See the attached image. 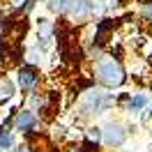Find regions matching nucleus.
<instances>
[{
	"instance_id": "1",
	"label": "nucleus",
	"mask_w": 152,
	"mask_h": 152,
	"mask_svg": "<svg viewBox=\"0 0 152 152\" xmlns=\"http://www.w3.org/2000/svg\"><path fill=\"white\" fill-rule=\"evenodd\" d=\"M92 74H95V81L104 88H120L127 81V72H124L122 62L113 56L97 58L92 65Z\"/></svg>"
},
{
	"instance_id": "2",
	"label": "nucleus",
	"mask_w": 152,
	"mask_h": 152,
	"mask_svg": "<svg viewBox=\"0 0 152 152\" xmlns=\"http://www.w3.org/2000/svg\"><path fill=\"white\" fill-rule=\"evenodd\" d=\"M115 106V95L106 92L102 88H88L78 99V118H90V115H104Z\"/></svg>"
},
{
	"instance_id": "3",
	"label": "nucleus",
	"mask_w": 152,
	"mask_h": 152,
	"mask_svg": "<svg viewBox=\"0 0 152 152\" xmlns=\"http://www.w3.org/2000/svg\"><path fill=\"white\" fill-rule=\"evenodd\" d=\"M129 138V127H124L122 122H106L102 127V143H104L106 148H122L124 143Z\"/></svg>"
},
{
	"instance_id": "4",
	"label": "nucleus",
	"mask_w": 152,
	"mask_h": 152,
	"mask_svg": "<svg viewBox=\"0 0 152 152\" xmlns=\"http://www.w3.org/2000/svg\"><path fill=\"white\" fill-rule=\"evenodd\" d=\"M12 124L16 132H23V134H30V132H37L39 129V115L37 111L32 108H23V111H14L12 113Z\"/></svg>"
},
{
	"instance_id": "5",
	"label": "nucleus",
	"mask_w": 152,
	"mask_h": 152,
	"mask_svg": "<svg viewBox=\"0 0 152 152\" xmlns=\"http://www.w3.org/2000/svg\"><path fill=\"white\" fill-rule=\"evenodd\" d=\"M39 78L42 76H39V69L35 65H23L16 72V88H21V90H35Z\"/></svg>"
},
{
	"instance_id": "6",
	"label": "nucleus",
	"mask_w": 152,
	"mask_h": 152,
	"mask_svg": "<svg viewBox=\"0 0 152 152\" xmlns=\"http://www.w3.org/2000/svg\"><path fill=\"white\" fill-rule=\"evenodd\" d=\"M148 104H150V95H145V92H136V95H132V92H129L127 102H124V111H127V115L136 118V115H141L143 111H145V106H148Z\"/></svg>"
},
{
	"instance_id": "7",
	"label": "nucleus",
	"mask_w": 152,
	"mask_h": 152,
	"mask_svg": "<svg viewBox=\"0 0 152 152\" xmlns=\"http://www.w3.org/2000/svg\"><path fill=\"white\" fill-rule=\"evenodd\" d=\"M67 14L78 23L90 16V0H67Z\"/></svg>"
},
{
	"instance_id": "8",
	"label": "nucleus",
	"mask_w": 152,
	"mask_h": 152,
	"mask_svg": "<svg viewBox=\"0 0 152 152\" xmlns=\"http://www.w3.org/2000/svg\"><path fill=\"white\" fill-rule=\"evenodd\" d=\"M14 95H16V86H14V81H10L7 76H0V104L10 102Z\"/></svg>"
},
{
	"instance_id": "9",
	"label": "nucleus",
	"mask_w": 152,
	"mask_h": 152,
	"mask_svg": "<svg viewBox=\"0 0 152 152\" xmlns=\"http://www.w3.org/2000/svg\"><path fill=\"white\" fill-rule=\"evenodd\" d=\"M14 143H16L14 132H10V129H7V124H0V150H10Z\"/></svg>"
},
{
	"instance_id": "10",
	"label": "nucleus",
	"mask_w": 152,
	"mask_h": 152,
	"mask_svg": "<svg viewBox=\"0 0 152 152\" xmlns=\"http://www.w3.org/2000/svg\"><path fill=\"white\" fill-rule=\"evenodd\" d=\"M56 32V23L53 21H48V19H37V37H51Z\"/></svg>"
},
{
	"instance_id": "11",
	"label": "nucleus",
	"mask_w": 152,
	"mask_h": 152,
	"mask_svg": "<svg viewBox=\"0 0 152 152\" xmlns=\"http://www.w3.org/2000/svg\"><path fill=\"white\" fill-rule=\"evenodd\" d=\"M46 7L51 14L62 16V14H67V0H46Z\"/></svg>"
},
{
	"instance_id": "12",
	"label": "nucleus",
	"mask_w": 152,
	"mask_h": 152,
	"mask_svg": "<svg viewBox=\"0 0 152 152\" xmlns=\"http://www.w3.org/2000/svg\"><path fill=\"white\" fill-rule=\"evenodd\" d=\"M86 138L88 141H95V143H102V127H88Z\"/></svg>"
},
{
	"instance_id": "13",
	"label": "nucleus",
	"mask_w": 152,
	"mask_h": 152,
	"mask_svg": "<svg viewBox=\"0 0 152 152\" xmlns=\"http://www.w3.org/2000/svg\"><path fill=\"white\" fill-rule=\"evenodd\" d=\"M141 19L148 21V23H152V0L143 2V7H141Z\"/></svg>"
},
{
	"instance_id": "14",
	"label": "nucleus",
	"mask_w": 152,
	"mask_h": 152,
	"mask_svg": "<svg viewBox=\"0 0 152 152\" xmlns=\"http://www.w3.org/2000/svg\"><path fill=\"white\" fill-rule=\"evenodd\" d=\"M7 152H35V150H32L30 145H19V148H14V145H12Z\"/></svg>"
},
{
	"instance_id": "15",
	"label": "nucleus",
	"mask_w": 152,
	"mask_h": 152,
	"mask_svg": "<svg viewBox=\"0 0 152 152\" xmlns=\"http://www.w3.org/2000/svg\"><path fill=\"white\" fill-rule=\"evenodd\" d=\"M143 113H145V118H150V120H152V104L145 106V111H143Z\"/></svg>"
},
{
	"instance_id": "16",
	"label": "nucleus",
	"mask_w": 152,
	"mask_h": 152,
	"mask_svg": "<svg viewBox=\"0 0 152 152\" xmlns=\"http://www.w3.org/2000/svg\"><path fill=\"white\" fill-rule=\"evenodd\" d=\"M150 138H152V134H150Z\"/></svg>"
},
{
	"instance_id": "17",
	"label": "nucleus",
	"mask_w": 152,
	"mask_h": 152,
	"mask_svg": "<svg viewBox=\"0 0 152 152\" xmlns=\"http://www.w3.org/2000/svg\"><path fill=\"white\" fill-rule=\"evenodd\" d=\"M150 88H152V86H150Z\"/></svg>"
}]
</instances>
